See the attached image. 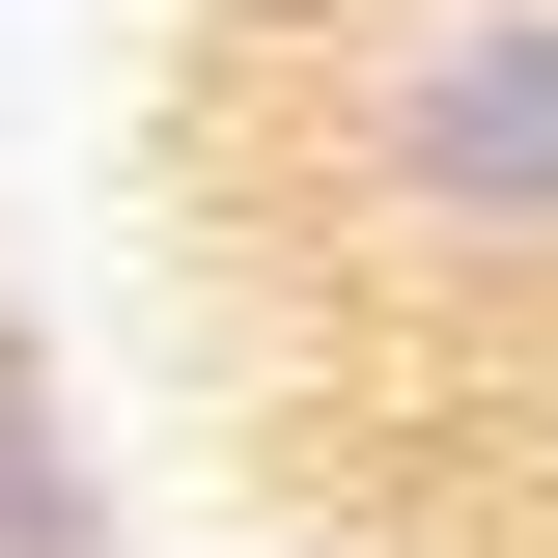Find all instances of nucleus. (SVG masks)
Segmentation results:
<instances>
[{
    "mask_svg": "<svg viewBox=\"0 0 558 558\" xmlns=\"http://www.w3.org/2000/svg\"><path fill=\"white\" fill-rule=\"evenodd\" d=\"M0 558H112V475H84L57 363H28V307H0Z\"/></svg>",
    "mask_w": 558,
    "mask_h": 558,
    "instance_id": "obj_2",
    "label": "nucleus"
},
{
    "mask_svg": "<svg viewBox=\"0 0 558 558\" xmlns=\"http://www.w3.org/2000/svg\"><path fill=\"white\" fill-rule=\"evenodd\" d=\"M307 196L363 279L558 336V0H336L307 57Z\"/></svg>",
    "mask_w": 558,
    "mask_h": 558,
    "instance_id": "obj_1",
    "label": "nucleus"
}]
</instances>
